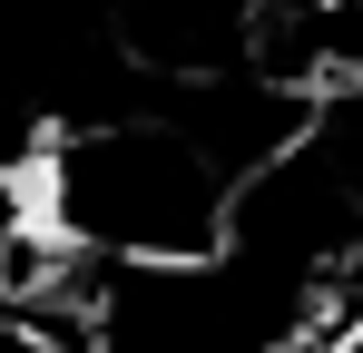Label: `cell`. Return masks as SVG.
Returning <instances> with one entry per match:
<instances>
[{"mask_svg":"<svg viewBox=\"0 0 363 353\" xmlns=\"http://www.w3.org/2000/svg\"><path fill=\"white\" fill-rule=\"evenodd\" d=\"M20 186H30V216L89 265H186V255H216L226 235V176L167 118L138 108L60 128Z\"/></svg>","mask_w":363,"mask_h":353,"instance_id":"cell-1","label":"cell"}]
</instances>
